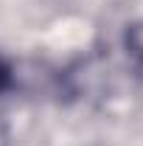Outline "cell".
I'll use <instances>...</instances> for the list:
<instances>
[{"mask_svg":"<svg viewBox=\"0 0 143 146\" xmlns=\"http://www.w3.org/2000/svg\"><path fill=\"white\" fill-rule=\"evenodd\" d=\"M11 84H14V76H11V68H9V62H6V59L0 56V96L11 90Z\"/></svg>","mask_w":143,"mask_h":146,"instance_id":"cell-2","label":"cell"},{"mask_svg":"<svg viewBox=\"0 0 143 146\" xmlns=\"http://www.w3.org/2000/svg\"><path fill=\"white\" fill-rule=\"evenodd\" d=\"M126 54H129V59L135 62V68L143 73V23H135V25H129L126 28Z\"/></svg>","mask_w":143,"mask_h":146,"instance_id":"cell-1","label":"cell"}]
</instances>
